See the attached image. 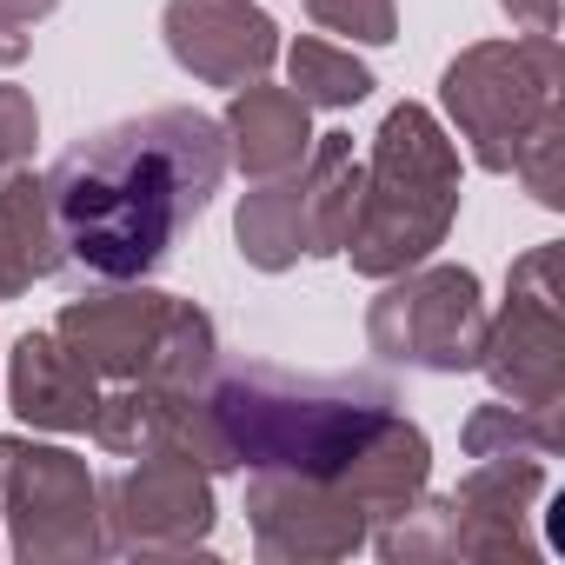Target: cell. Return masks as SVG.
Segmentation results:
<instances>
[{
    "instance_id": "obj_1",
    "label": "cell",
    "mask_w": 565,
    "mask_h": 565,
    "mask_svg": "<svg viewBox=\"0 0 565 565\" xmlns=\"http://www.w3.org/2000/svg\"><path fill=\"white\" fill-rule=\"evenodd\" d=\"M226 180V127L200 107H153L74 140L54 173L61 253L100 279H147Z\"/></svg>"
},
{
    "instance_id": "obj_2",
    "label": "cell",
    "mask_w": 565,
    "mask_h": 565,
    "mask_svg": "<svg viewBox=\"0 0 565 565\" xmlns=\"http://www.w3.org/2000/svg\"><path fill=\"white\" fill-rule=\"evenodd\" d=\"M233 466L340 479L347 459L399 413V393L366 373H287V366H226L206 393Z\"/></svg>"
},
{
    "instance_id": "obj_3",
    "label": "cell",
    "mask_w": 565,
    "mask_h": 565,
    "mask_svg": "<svg viewBox=\"0 0 565 565\" xmlns=\"http://www.w3.org/2000/svg\"><path fill=\"white\" fill-rule=\"evenodd\" d=\"M459 213V153L426 107H393L373 134V160L360 167V206L347 226V259L366 279H393L419 266Z\"/></svg>"
},
{
    "instance_id": "obj_4",
    "label": "cell",
    "mask_w": 565,
    "mask_h": 565,
    "mask_svg": "<svg viewBox=\"0 0 565 565\" xmlns=\"http://www.w3.org/2000/svg\"><path fill=\"white\" fill-rule=\"evenodd\" d=\"M54 340L94 380H140V386H200L213 373V320L173 294H94L54 320Z\"/></svg>"
},
{
    "instance_id": "obj_5",
    "label": "cell",
    "mask_w": 565,
    "mask_h": 565,
    "mask_svg": "<svg viewBox=\"0 0 565 565\" xmlns=\"http://www.w3.org/2000/svg\"><path fill=\"white\" fill-rule=\"evenodd\" d=\"M439 100L459 127V140L472 147V160L486 173H512L519 147L565 114V61H558V34H519V41H472L446 81Z\"/></svg>"
},
{
    "instance_id": "obj_6",
    "label": "cell",
    "mask_w": 565,
    "mask_h": 565,
    "mask_svg": "<svg viewBox=\"0 0 565 565\" xmlns=\"http://www.w3.org/2000/svg\"><path fill=\"white\" fill-rule=\"evenodd\" d=\"M360 206V153L353 134H313L307 160L259 180V193L239 200L233 239L246 253V266L259 273H287L294 259H333L347 246Z\"/></svg>"
},
{
    "instance_id": "obj_7",
    "label": "cell",
    "mask_w": 565,
    "mask_h": 565,
    "mask_svg": "<svg viewBox=\"0 0 565 565\" xmlns=\"http://www.w3.org/2000/svg\"><path fill=\"white\" fill-rule=\"evenodd\" d=\"M486 300L472 266H406L366 313V347L413 373H472L486 360Z\"/></svg>"
},
{
    "instance_id": "obj_8",
    "label": "cell",
    "mask_w": 565,
    "mask_h": 565,
    "mask_svg": "<svg viewBox=\"0 0 565 565\" xmlns=\"http://www.w3.org/2000/svg\"><path fill=\"white\" fill-rule=\"evenodd\" d=\"M565 246L545 239L532 246L512 279H505V307L486 327V373L499 399L512 406H565Z\"/></svg>"
},
{
    "instance_id": "obj_9",
    "label": "cell",
    "mask_w": 565,
    "mask_h": 565,
    "mask_svg": "<svg viewBox=\"0 0 565 565\" xmlns=\"http://www.w3.org/2000/svg\"><path fill=\"white\" fill-rule=\"evenodd\" d=\"M0 499H8L14 552L34 558V565L100 558L107 552V539H100V486L61 446H34L21 433L0 439Z\"/></svg>"
},
{
    "instance_id": "obj_10",
    "label": "cell",
    "mask_w": 565,
    "mask_h": 565,
    "mask_svg": "<svg viewBox=\"0 0 565 565\" xmlns=\"http://www.w3.org/2000/svg\"><path fill=\"white\" fill-rule=\"evenodd\" d=\"M100 519H107L100 532L107 552H140V558L193 552L213 532L206 466H193L186 452H147L100 486Z\"/></svg>"
},
{
    "instance_id": "obj_11",
    "label": "cell",
    "mask_w": 565,
    "mask_h": 565,
    "mask_svg": "<svg viewBox=\"0 0 565 565\" xmlns=\"http://www.w3.org/2000/svg\"><path fill=\"white\" fill-rule=\"evenodd\" d=\"M246 519L266 558H347L366 545L373 525L333 479H300V472H253Z\"/></svg>"
},
{
    "instance_id": "obj_12",
    "label": "cell",
    "mask_w": 565,
    "mask_h": 565,
    "mask_svg": "<svg viewBox=\"0 0 565 565\" xmlns=\"http://www.w3.org/2000/svg\"><path fill=\"white\" fill-rule=\"evenodd\" d=\"M167 54L206 87H253L279 61V28L253 0H167Z\"/></svg>"
},
{
    "instance_id": "obj_13",
    "label": "cell",
    "mask_w": 565,
    "mask_h": 565,
    "mask_svg": "<svg viewBox=\"0 0 565 565\" xmlns=\"http://www.w3.org/2000/svg\"><path fill=\"white\" fill-rule=\"evenodd\" d=\"M539 459H479L439 505H446V558H532L525 505L539 499Z\"/></svg>"
},
{
    "instance_id": "obj_14",
    "label": "cell",
    "mask_w": 565,
    "mask_h": 565,
    "mask_svg": "<svg viewBox=\"0 0 565 565\" xmlns=\"http://www.w3.org/2000/svg\"><path fill=\"white\" fill-rule=\"evenodd\" d=\"M8 399L28 426L41 433H87L94 406H100V380L54 340V333H28L14 340V366H8Z\"/></svg>"
},
{
    "instance_id": "obj_15",
    "label": "cell",
    "mask_w": 565,
    "mask_h": 565,
    "mask_svg": "<svg viewBox=\"0 0 565 565\" xmlns=\"http://www.w3.org/2000/svg\"><path fill=\"white\" fill-rule=\"evenodd\" d=\"M226 167H239L246 180H273L307 160L313 147V120H307V100L294 87H233V107H226Z\"/></svg>"
},
{
    "instance_id": "obj_16",
    "label": "cell",
    "mask_w": 565,
    "mask_h": 565,
    "mask_svg": "<svg viewBox=\"0 0 565 565\" xmlns=\"http://www.w3.org/2000/svg\"><path fill=\"white\" fill-rule=\"evenodd\" d=\"M61 226H54V200L47 180H34L28 167L0 180V300L28 294L34 279H47L61 266Z\"/></svg>"
},
{
    "instance_id": "obj_17",
    "label": "cell",
    "mask_w": 565,
    "mask_h": 565,
    "mask_svg": "<svg viewBox=\"0 0 565 565\" xmlns=\"http://www.w3.org/2000/svg\"><path fill=\"white\" fill-rule=\"evenodd\" d=\"M173 393H180V386H140V380H127V386L100 393L87 433H94L114 459L167 452V446H173Z\"/></svg>"
},
{
    "instance_id": "obj_18",
    "label": "cell",
    "mask_w": 565,
    "mask_h": 565,
    "mask_svg": "<svg viewBox=\"0 0 565 565\" xmlns=\"http://www.w3.org/2000/svg\"><path fill=\"white\" fill-rule=\"evenodd\" d=\"M565 446L558 406H479L466 419V452L472 459H552Z\"/></svg>"
},
{
    "instance_id": "obj_19",
    "label": "cell",
    "mask_w": 565,
    "mask_h": 565,
    "mask_svg": "<svg viewBox=\"0 0 565 565\" xmlns=\"http://www.w3.org/2000/svg\"><path fill=\"white\" fill-rule=\"evenodd\" d=\"M287 74H294V94L307 107H360L373 94V67L353 61V47H333V41H294Z\"/></svg>"
},
{
    "instance_id": "obj_20",
    "label": "cell",
    "mask_w": 565,
    "mask_h": 565,
    "mask_svg": "<svg viewBox=\"0 0 565 565\" xmlns=\"http://www.w3.org/2000/svg\"><path fill=\"white\" fill-rule=\"evenodd\" d=\"M512 173L525 180V193L539 206H565V114H552L512 160Z\"/></svg>"
},
{
    "instance_id": "obj_21",
    "label": "cell",
    "mask_w": 565,
    "mask_h": 565,
    "mask_svg": "<svg viewBox=\"0 0 565 565\" xmlns=\"http://www.w3.org/2000/svg\"><path fill=\"white\" fill-rule=\"evenodd\" d=\"M307 14L327 34H347V41H366V47L399 41V8L393 0H307Z\"/></svg>"
},
{
    "instance_id": "obj_22",
    "label": "cell",
    "mask_w": 565,
    "mask_h": 565,
    "mask_svg": "<svg viewBox=\"0 0 565 565\" xmlns=\"http://www.w3.org/2000/svg\"><path fill=\"white\" fill-rule=\"evenodd\" d=\"M34 134H41L34 94H28V87H0V180L28 167V153H34Z\"/></svg>"
},
{
    "instance_id": "obj_23",
    "label": "cell",
    "mask_w": 565,
    "mask_h": 565,
    "mask_svg": "<svg viewBox=\"0 0 565 565\" xmlns=\"http://www.w3.org/2000/svg\"><path fill=\"white\" fill-rule=\"evenodd\" d=\"M499 8H505L512 28H525V34H558V0H499Z\"/></svg>"
},
{
    "instance_id": "obj_24",
    "label": "cell",
    "mask_w": 565,
    "mask_h": 565,
    "mask_svg": "<svg viewBox=\"0 0 565 565\" xmlns=\"http://www.w3.org/2000/svg\"><path fill=\"white\" fill-rule=\"evenodd\" d=\"M28 61V28L0 14V67H21Z\"/></svg>"
},
{
    "instance_id": "obj_25",
    "label": "cell",
    "mask_w": 565,
    "mask_h": 565,
    "mask_svg": "<svg viewBox=\"0 0 565 565\" xmlns=\"http://www.w3.org/2000/svg\"><path fill=\"white\" fill-rule=\"evenodd\" d=\"M61 8V0H0V14H8V21H21V28H34V21H47Z\"/></svg>"
}]
</instances>
